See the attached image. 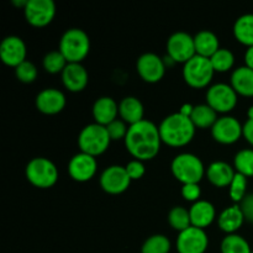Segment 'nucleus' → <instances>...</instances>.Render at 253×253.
I'll list each match as a JSON object with an SVG mask.
<instances>
[{"label": "nucleus", "mask_w": 253, "mask_h": 253, "mask_svg": "<svg viewBox=\"0 0 253 253\" xmlns=\"http://www.w3.org/2000/svg\"><path fill=\"white\" fill-rule=\"evenodd\" d=\"M215 71L210 58L195 54L192 59L183 64V79L194 89H203L212 81Z\"/></svg>", "instance_id": "obj_7"}, {"label": "nucleus", "mask_w": 253, "mask_h": 253, "mask_svg": "<svg viewBox=\"0 0 253 253\" xmlns=\"http://www.w3.org/2000/svg\"><path fill=\"white\" fill-rule=\"evenodd\" d=\"M230 85L234 88L237 95L253 96V69L249 68L247 66L239 67L235 69L231 74V83Z\"/></svg>", "instance_id": "obj_24"}, {"label": "nucleus", "mask_w": 253, "mask_h": 253, "mask_svg": "<svg viewBox=\"0 0 253 253\" xmlns=\"http://www.w3.org/2000/svg\"><path fill=\"white\" fill-rule=\"evenodd\" d=\"M239 205L240 208H241L242 212H244L245 217H246L247 220H250V217L253 215V193L247 194Z\"/></svg>", "instance_id": "obj_39"}, {"label": "nucleus", "mask_w": 253, "mask_h": 253, "mask_svg": "<svg viewBox=\"0 0 253 253\" xmlns=\"http://www.w3.org/2000/svg\"><path fill=\"white\" fill-rule=\"evenodd\" d=\"M93 118L96 124L103 126H108L113 121L118 119L119 104L110 96H101L93 104Z\"/></svg>", "instance_id": "obj_19"}, {"label": "nucleus", "mask_w": 253, "mask_h": 253, "mask_svg": "<svg viewBox=\"0 0 253 253\" xmlns=\"http://www.w3.org/2000/svg\"><path fill=\"white\" fill-rule=\"evenodd\" d=\"M131 182L132 180L128 177L126 168L118 165L105 168L99 178L101 189L111 195L123 194L130 187Z\"/></svg>", "instance_id": "obj_11"}, {"label": "nucleus", "mask_w": 253, "mask_h": 253, "mask_svg": "<svg viewBox=\"0 0 253 253\" xmlns=\"http://www.w3.org/2000/svg\"><path fill=\"white\" fill-rule=\"evenodd\" d=\"M195 51L198 56L210 58L220 49L219 37L210 30H202L194 36Z\"/></svg>", "instance_id": "obj_25"}, {"label": "nucleus", "mask_w": 253, "mask_h": 253, "mask_svg": "<svg viewBox=\"0 0 253 253\" xmlns=\"http://www.w3.org/2000/svg\"><path fill=\"white\" fill-rule=\"evenodd\" d=\"M61 77L64 88L72 93L83 91L88 85V71L82 63H68L61 73Z\"/></svg>", "instance_id": "obj_18"}, {"label": "nucleus", "mask_w": 253, "mask_h": 253, "mask_svg": "<svg viewBox=\"0 0 253 253\" xmlns=\"http://www.w3.org/2000/svg\"><path fill=\"white\" fill-rule=\"evenodd\" d=\"M175 247L178 253H205L209 247V237L203 229L190 226L179 232Z\"/></svg>", "instance_id": "obj_13"}, {"label": "nucleus", "mask_w": 253, "mask_h": 253, "mask_svg": "<svg viewBox=\"0 0 253 253\" xmlns=\"http://www.w3.org/2000/svg\"><path fill=\"white\" fill-rule=\"evenodd\" d=\"M247 184H249L247 177L236 172V175L232 179L231 184L229 185V194L232 202L240 204L244 200V198L247 195Z\"/></svg>", "instance_id": "obj_34"}, {"label": "nucleus", "mask_w": 253, "mask_h": 253, "mask_svg": "<svg viewBox=\"0 0 253 253\" xmlns=\"http://www.w3.org/2000/svg\"><path fill=\"white\" fill-rule=\"evenodd\" d=\"M221 253H252L251 246L245 237L237 234L226 235L221 241Z\"/></svg>", "instance_id": "obj_29"}, {"label": "nucleus", "mask_w": 253, "mask_h": 253, "mask_svg": "<svg viewBox=\"0 0 253 253\" xmlns=\"http://www.w3.org/2000/svg\"><path fill=\"white\" fill-rule=\"evenodd\" d=\"M207 104L217 114H227L236 108L237 93L230 84H214L207 91Z\"/></svg>", "instance_id": "obj_9"}, {"label": "nucleus", "mask_w": 253, "mask_h": 253, "mask_svg": "<svg viewBox=\"0 0 253 253\" xmlns=\"http://www.w3.org/2000/svg\"><path fill=\"white\" fill-rule=\"evenodd\" d=\"M68 62H67L66 57L61 53L59 49L57 51H51L46 53V56L42 59V66L43 69L49 74H58L64 71Z\"/></svg>", "instance_id": "obj_32"}, {"label": "nucleus", "mask_w": 253, "mask_h": 253, "mask_svg": "<svg viewBox=\"0 0 253 253\" xmlns=\"http://www.w3.org/2000/svg\"><path fill=\"white\" fill-rule=\"evenodd\" d=\"M98 170L96 157L88 153L79 152L71 158L68 163V173L71 178L76 182L85 183L95 175Z\"/></svg>", "instance_id": "obj_16"}, {"label": "nucleus", "mask_w": 253, "mask_h": 253, "mask_svg": "<svg viewBox=\"0 0 253 253\" xmlns=\"http://www.w3.org/2000/svg\"><path fill=\"white\" fill-rule=\"evenodd\" d=\"M244 125L234 116H221L211 127V136L221 145H232L242 136Z\"/></svg>", "instance_id": "obj_14"}, {"label": "nucleus", "mask_w": 253, "mask_h": 253, "mask_svg": "<svg viewBox=\"0 0 253 253\" xmlns=\"http://www.w3.org/2000/svg\"><path fill=\"white\" fill-rule=\"evenodd\" d=\"M234 36L240 43L247 47L253 46V14H245L237 17L234 24Z\"/></svg>", "instance_id": "obj_26"}, {"label": "nucleus", "mask_w": 253, "mask_h": 253, "mask_svg": "<svg viewBox=\"0 0 253 253\" xmlns=\"http://www.w3.org/2000/svg\"><path fill=\"white\" fill-rule=\"evenodd\" d=\"M242 136L245 140L253 146V120H247L244 124V130H242Z\"/></svg>", "instance_id": "obj_40"}, {"label": "nucleus", "mask_w": 253, "mask_h": 253, "mask_svg": "<svg viewBox=\"0 0 253 253\" xmlns=\"http://www.w3.org/2000/svg\"><path fill=\"white\" fill-rule=\"evenodd\" d=\"M197 54L194 36L184 31H177L168 37L167 56L174 63H187Z\"/></svg>", "instance_id": "obj_8"}, {"label": "nucleus", "mask_w": 253, "mask_h": 253, "mask_svg": "<svg viewBox=\"0 0 253 253\" xmlns=\"http://www.w3.org/2000/svg\"><path fill=\"white\" fill-rule=\"evenodd\" d=\"M15 76L21 83L30 84L36 81L37 76H39V71H37V67L32 62L25 61L24 63H21L19 67L15 68Z\"/></svg>", "instance_id": "obj_35"}, {"label": "nucleus", "mask_w": 253, "mask_h": 253, "mask_svg": "<svg viewBox=\"0 0 253 253\" xmlns=\"http://www.w3.org/2000/svg\"><path fill=\"white\" fill-rule=\"evenodd\" d=\"M24 15L31 26L44 27L56 16V4L52 0H27Z\"/></svg>", "instance_id": "obj_10"}, {"label": "nucleus", "mask_w": 253, "mask_h": 253, "mask_svg": "<svg viewBox=\"0 0 253 253\" xmlns=\"http://www.w3.org/2000/svg\"><path fill=\"white\" fill-rule=\"evenodd\" d=\"M190 119L197 128H211L219 118L216 111L208 104H199L194 106Z\"/></svg>", "instance_id": "obj_27"}, {"label": "nucleus", "mask_w": 253, "mask_h": 253, "mask_svg": "<svg viewBox=\"0 0 253 253\" xmlns=\"http://www.w3.org/2000/svg\"><path fill=\"white\" fill-rule=\"evenodd\" d=\"M247 116H249V120H253V105L250 106L249 111H247Z\"/></svg>", "instance_id": "obj_43"}, {"label": "nucleus", "mask_w": 253, "mask_h": 253, "mask_svg": "<svg viewBox=\"0 0 253 253\" xmlns=\"http://www.w3.org/2000/svg\"><path fill=\"white\" fill-rule=\"evenodd\" d=\"M245 63L249 68L253 69V46L247 47V51L245 53Z\"/></svg>", "instance_id": "obj_41"}, {"label": "nucleus", "mask_w": 253, "mask_h": 253, "mask_svg": "<svg viewBox=\"0 0 253 253\" xmlns=\"http://www.w3.org/2000/svg\"><path fill=\"white\" fill-rule=\"evenodd\" d=\"M136 69L143 82L150 84L158 83L166 74L165 59L153 52H146L138 57Z\"/></svg>", "instance_id": "obj_12"}, {"label": "nucleus", "mask_w": 253, "mask_h": 253, "mask_svg": "<svg viewBox=\"0 0 253 253\" xmlns=\"http://www.w3.org/2000/svg\"><path fill=\"white\" fill-rule=\"evenodd\" d=\"M234 168L245 177H253V150L245 148L239 151L234 158Z\"/></svg>", "instance_id": "obj_31"}, {"label": "nucleus", "mask_w": 253, "mask_h": 253, "mask_svg": "<svg viewBox=\"0 0 253 253\" xmlns=\"http://www.w3.org/2000/svg\"><path fill=\"white\" fill-rule=\"evenodd\" d=\"M170 170L178 182L184 184H199L207 174L204 163L193 153H179L173 158Z\"/></svg>", "instance_id": "obj_4"}, {"label": "nucleus", "mask_w": 253, "mask_h": 253, "mask_svg": "<svg viewBox=\"0 0 253 253\" xmlns=\"http://www.w3.org/2000/svg\"><path fill=\"white\" fill-rule=\"evenodd\" d=\"M143 115H145L143 104L136 96H126L119 103V116L128 126L142 121Z\"/></svg>", "instance_id": "obj_23"}, {"label": "nucleus", "mask_w": 253, "mask_h": 253, "mask_svg": "<svg viewBox=\"0 0 253 253\" xmlns=\"http://www.w3.org/2000/svg\"><path fill=\"white\" fill-rule=\"evenodd\" d=\"M193 109H194V106L190 105V104H184V105H183L182 108H180L179 113L182 114V115L190 118V115H192V113H193Z\"/></svg>", "instance_id": "obj_42"}, {"label": "nucleus", "mask_w": 253, "mask_h": 253, "mask_svg": "<svg viewBox=\"0 0 253 253\" xmlns=\"http://www.w3.org/2000/svg\"><path fill=\"white\" fill-rule=\"evenodd\" d=\"M160 135L162 143L170 147H184L192 142L195 136L197 127L192 119L182 115L180 113L170 114L161 121Z\"/></svg>", "instance_id": "obj_2"}, {"label": "nucleus", "mask_w": 253, "mask_h": 253, "mask_svg": "<svg viewBox=\"0 0 253 253\" xmlns=\"http://www.w3.org/2000/svg\"><path fill=\"white\" fill-rule=\"evenodd\" d=\"M236 175V170L229 163L216 161L210 163L207 169V177L209 182L216 188H225L231 184L232 179Z\"/></svg>", "instance_id": "obj_22"}, {"label": "nucleus", "mask_w": 253, "mask_h": 253, "mask_svg": "<svg viewBox=\"0 0 253 253\" xmlns=\"http://www.w3.org/2000/svg\"><path fill=\"white\" fill-rule=\"evenodd\" d=\"M106 130H108L109 136H110L111 141H119V140H125L126 135H127L128 126L125 121H123L121 119H116L115 121H113L111 124H109L106 126Z\"/></svg>", "instance_id": "obj_36"}, {"label": "nucleus", "mask_w": 253, "mask_h": 253, "mask_svg": "<svg viewBox=\"0 0 253 253\" xmlns=\"http://www.w3.org/2000/svg\"><path fill=\"white\" fill-rule=\"evenodd\" d=\"M58 49L68 63H82L90 51V39L84 30L68 29L59 40Z\"/></svg>", "instance_id": "obj_3"}, {"label": "nucleus", "mask_w": 253, "mask_h": 253, "mask_svg": "<svg viewBox=\"0 0 253 253\" xmlns=\"http://www.w3.org/2000/svg\"><path fill=\"white\" fill-rule=\"evenodd\" d=\"M192 226L203 229L210 226L216 217L215 207L208 200H199L194 203L189 209Z\"/></svg>", "instance_id": "obj_20"}, {"label": "nucleus", "mask_w": 253, "mask_h": 253, "mask_svg": "<svg viewBox=\"0 0 253 253\" xmlns=\"http://www.w3.org/2000/svg\"><path fill=\"white\" fill-rule=\"evenodd\" d=\"M202 195V189H200L199 184H184L182 187V197L183 199L190 203L199 202V198Z\"/></svg>", "instance_id": "obj_38"}, {"label": "nucleus", "mask_w": 253, "mask_h": 253, "mask_svg": "<svg viewBox=\"0 0 253 253\" xmlns=\"http://www.w3.org/2000/svg\"><path fill=\"white\" fill-rule=\"evenodd\" d=\"M27 56V48L24 40L19 36H7L0 42V59L7 67L16 68L24 63Z\"/></svg>", "instance_id": "obj_15"}, {"label": "nucleus", "mask_w": 253, "mask_h": 253, "mask_svg": "<svg viewBox=\"0 0 253 253\" xmlns=\"http://www.w3.org/2000/svg\"><path fill=\"white\" fill-rule=\"evenodd\" d=\"M249 221H250V222H251V224L253 225V215H252V216H251V217H250V220H249Z\"/></svg>", "instance_id": "obj_44"}, {"label": "nucleus", "mask_w": 253, "mask_h": 253, "mask_svg": "<svg viewBox=\"0 0 253 253\" xmlns=\"http://www.w3.org/2000/svg\"><path fill=\"white\" fill-rule=\"evenodd\" d=\"M245 219L246 217H245L240 205L235 204L226 208V209H224L220 212L219 217H217V225H219L220 230L224 231L225 234L232 235L236 234L241 229Z\"/></svg>", "instance_id": "obj_21"}, {"label": "nucleus", "mask_w": 253, "mask_h": 253, "mask_svg": "<svg viewBox=\"0 0 253 253\" xmlns=\"http://www.w3.org/2000/svg\"><path fill=\"white\" fill-rule=\"evenodd\" d=\"M252 253H253V251H252Z\"/></svg>", "instance_id": "obj_45"}, {"label": "nucleus", "mask_w": 253, "mask_h": 253, "mask_svg": "<svg viewBox=\"0 0 253 253\" xmlns=\"http://www.w3.org/2000/svg\"><path fill=\"white\" fill-rule=\"evenodd\" d=\"M125 147L127 152L135 160L151 161L158 155L162 145L160 128L152 121L143 119L135 125L128 126L125 140Z\"/></svg>", "instance_id": "obj_1"}, {"label": "nucleus", "mask_w": 253, "mask_h": 253, "mask_svg": "<svg viewBox=\"0 0 253 253\" xmlns=\"http://www.w3.org/2000/svg\"><path fill=\"white\" fill-rule=\"evenodd\" d=\"M212 68L217 73H225L230 71L235 64V56L229 48H220L216 53L210 57Z\"/></svg>", "instance_id": "obj_33"}, {"label": "nucleus", "mask_w": 253, "mask_h": 253, "mask_svg": "<svg viewBox=\"0 0 253 253\" xmlns=\"http://www.w3.org/2000/svg\"><path fill=\"white\" fill-rule=\"evenodd\" d=\"M25 175L30 184L40 189L52 188L58 180V169L48 158H32L25 168Z\"/></svg>", "instance_id": "obj_6"}, {"label": "nucleus", "mask_w": 253, "mask_h": 253, "mask_svg": "<svg viewBox=\"0 0 253 253\" xmlns=\"http://www.w3.org/2000/svg\"><path fill=\"white\" fill-rule=\"evenodd\" d=\"M172 249L169 239L165 235H152L142 245L141 253H169Z\"/></svg>", "instance_id": "obj_30"}, {"label": "nucleus", "mask_w": 253, "mask_h": 253, "mask_svg": "<svg viewBox=\"0 0 253 253\" xmlns=\"http://www.w3.org/2000/svg\"><path fill=\"white\" fill-rule=\"evenodd\" d=\"M168 224L173 230L182 232L192 226L189 210L184 207H174L168 212Z\"/></svg>", "instance_id": "obj_28"}, {"label": "nucleus", "mask_w": 253, "mask_h": 253, "mask_svg": "<svg viewBox=\"0 0 253 253\" xmlns=\"http://www.w3.org/2000/svg\"><path fill=\"white\" fill-rule=\"evenodd\" d=\"M125 168L126 170H127V174L128 177L131 178V180L141 179L146 173L145 165H143L142 161H138V160L130 161V162L125 166Z\"/></svg>", "instance_id": "obj_37"}, {"label": "nucleus", "mask_w": 253, "mask_h": 253, "mask_svg": "<svg viewBox=\"0 0 253 253\" xmlns=\"http://www.w3.org/2000/svg\"><path fill=\"white\" fill-rule=\"evenodd\" d=\"M111 138L105 126L93 123L84 126L78 136V146L81 152L88 153L93 157L103 155L109 148Z\"/></svg>", "instance_id": "obj_5"}, {"label": "nucleus", "mask_w": 253, "mask_h": 253, "mask_svg": "<svg viewBox=\"0 0 253 253\" xmlns=\"http://www.w3.org/2000/svg\"><path fill=\"white\" fill-rule=\"evenodd\" d=\"M36 108L44 115H57L66 108V95L56 88H46L36 96Z\"/></svg>", "instance_id": "obj_17"}]
</instances>
